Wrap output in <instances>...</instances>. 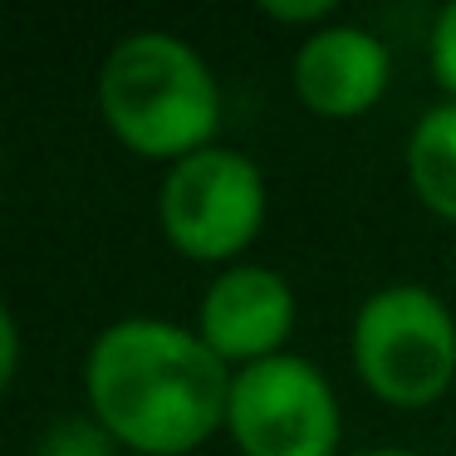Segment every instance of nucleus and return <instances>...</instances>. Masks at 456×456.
Returning a JSON list of instances; mask_svg holds the SVG:
<instances>
[{
    "label": "nucleus",
    "instance_id": "7ed1b4c3",
    "mask_svg": "<svg viewBox=\"0 0 456 456\" xmlns=\"http://www.w3.org/2000/svg\"><path fill=\"white\" fill-rule=\"evenodd\" d=\"M354 368L387 407H432L456 378V319L422 285H387L354 314Z\"/></svg>",
    "mask_w": 456,
    "mask_h": 456
},
{
    "label": "nucleus",
    "instance_id": "1a4fd4ad",
    "mask_svg": "<svg viewBox=\"0 0 456 456\" xmlns=\"http://www.w3.org/2000/svg\"><path fill=\"white\" fill-rule=\"evenodd\" d=\"M123 446L94 412L84 417H60L50 432L40 436V456H118Z\"/></svg>",
    "mask_w": 456,
    "mask_h": 456
},
{
    "label": "nucleus",
    "instance_id": "9d476101",
    "mask_svg": "<svg viewBox=\"0 0 456 456\" xmlns=\"http://www.w3.org/2000/svg\"><path fill=\"white\" fill-rule=\"evenodd\" d=\"M427 60H432V79L446 89V99H456V0L436 11L432 45H427Z\"/></svg>",
    "mask_w": 456,
    "mask_h": 456
},
{
    "label": "nucleus",
    "instance_id": "f03ea898",
    "mask_svg": "<svg viewBox=\"0 0 456 456\" xmlns=\"http://www.w3.org/2000/svg\"><path fill=\"white\" fill-rule=\"evenodd\" d=\"M99 113L128 152L182 162L216 138L221 89L187 40L167 30H133L99 69Z\"/></svg>",
    "mask_w": 456,
    "mask_h": 456
},
{
    "label": "nucleus",
    "instance_id": "f8f14e48",
    "mask_svg": "<svg viewBox=\"0 0 456 456\" xmlns=\"http://www.w3.org/2000/svg\"><path fill=\"white\" fill-rule=\"evenodd\" d=\"M15 368H20V324H15L11 309H0V383H15Z\"/></svg>",
    "mask_w": 456,
    "mask_h": 456
},
{
    "label": "nucleus",
    "instance_id": "423d86ee",
    "mask_svg": "<svg viewBox=\"0 0 456 456\" xmlns=\"http://www.w3.org/2000/svg\"><path fill=\"white\" fill-rule=\"evenodd\" d=\"M289 329H295V289L270 265H226L207 285L197 309V334L231 373L285 354Z\"/></svg>",
    "mask_w": 456,
    "mask_h": 456
},
{
    "label": "nucleus",
    "instance_id": "20e7f679",
    "mask_svg": "<svg viewBox=\"0 0 456 456\" xmlns=\"http://www.w3.org/2000/svg\"><path fill=\"white\" fill-rule=\"evenodd\" d=\"M162 236L177 256L231 265L265 226V177L236 148H201L172 162L158 191Z\"/></svg>",
    "mask_w": 456,
    "mask_h": 456
},
{
    "label": "nucleus",
    "instance_id": "9b49d317",
    "mask_svg": "<svg viewBox=\"0 0 456 456\" xmlns=\"http://www.w3.org/2000/svg\"><path fill=\"white\" fill-rule=\"evenodd\" d=\"M260 15L275 20V25H319V30H324V20L334 15V0H295V5H285V0H265Z\"/></svg>",
    "mask_w": 456,
    "mask_h": 456
},
{
    "label": "nucleus",
    "instance_id": "0eeeda50",
    "mask_svg": "<svg viewBox=\"0 0 456 456\" xmlns=\"http://www.w3.org/2000/svg\"><path fill=\"white\" fill-rule=\"evenodd\" d=\"M295 94L319 118H363L387 89V45L363 25H324L309 30L295 50Z\"/></svg>",
    "mask_w": 456,
    "mask_h": 456
},
{
    "label": "nucleus",
    "instance_id": "f257e3e1",
    "mask_svg": "<svg viewBox=\"0 0 456 456\" xmlns=\"http://www.w3.org/2000/svg\"><path fill=\"white\" fill-rule=\"evenodd\" d=\"M231 378L197 329L152 314L109 324L84 358L89 412L138 456H187L226 432Z\"/></svg>",
    "mask_w": 456,
    "mask_h": 456
},
{
    "label": "nucleus",
    "instance_id": "6e6552de",
    "mask_svg": "<svg viewBox=\"0 0 456 456\" xmlns=\"http://www.w3.org/2000/svg\"><path fill=\"white\" fill-rule=\"evenodd\" d=\"M407 182L432 216L456 221V99L417 118L407 138Z\"/></svg>",
    "mask_w": 456,
    "mask_h": 456
},
{
    "label": "nucleus",
    "instance_id": "ddd939ff",
    "mask_svg": "<svg viewBox=\"0 0 456 456\" xmlns=\"http://www.w3.org/2000/svg\"><path fill=\"white\" fill-rule=\"evenodd\" d=\"M354 456H427V452H412V446H368V452H354Z\"/></svg>",
    "mask_w": 456,
    "mask_h": 456
},
{
    "label": "nucleus",
    "instance_id": "39448f33",
    "mask_svg": "<svg viewBox=\"0 0 456 456\" xmlns=\"http://www.w3.org/2000/svg\"><path fill=\"white\" fill-rule=\"evenodd\" d=\"M338 397L299 354H275L231 378L226 432L240 456H334Z\"/></svg>",
    "mask_w": 456,
    "mask_h": 456
}]
</instances>
